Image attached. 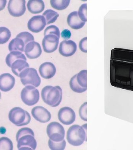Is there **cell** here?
I'll list each match as a JSON object with an SVG mask.
<instances>
[{
    "mask_svg": "<svg viewBox=\"0 0 133 150\" xmlns=\"http://www.w3.org/2000/svg\"><path fill=\"white\" fill-rule=\"evenodd\" d=\"M110 79L112 86L133 91V50L112 49Z\"/></svg>",
    "mask_w": 133,
    "mask_h": 150,
    "instance_id": "6da1fadb",
    "label": "cell"
},
{
    "mask_svg": "<svg viewBox=\"0 0 133 150\" xmlns=\"http://www.w3.org/2000/svg\"><path fill=\"white\" fill-rule=\"evenodd\" d=\"M16 141L18 150L36 149L37 142L34 138V133L28 127L20 129L16 134Z\"/></svg>",
    "mask_w": 133,
    "mask_h": 150,
    "instance_id": "7a4b0ae2",
    "label": "cell"
},
{
    "mask_svg": "<svg viewBox=\"0 0 133 150\" xmlns=\"http://www.w3.org/2000/svg\"><path fill=\"white\" fill-rule=\"evenodd\" d=\"M41 97L46 104L52 107H56L61 102L62 90L59 86H47L42 89Z\"/></svg>",
    "mask_w": 133,
    "mask_h": 150,
    "instance_id": "3957f363",
    "label": "cell"
},
{
    "mask_svg": "<svg viewBox=\"0 0 133 150\" xmlns=\"http://www.w3.org/2000/svg\"><path fill=\"white\" fill-rule=\"evenodd\" d=\"M66 139L69 144L74 146H79L87 140V124L80 126L74 125L69 129Z\"/></svg>",
    "mask_w": 133,
    "mask_h": 150,
    "instance_id": "277c9868",
    "label": "cell"
},
{
    "mask_svg": "<svg viewBox=\"0 0 133 150\" xmlns=\"http://www.w3.org/2000/svg\"><path fill=\"white\" fill-rule=\"evenodd\" d=\"M9 120L16 126L27 125L31 121V117L27 111L20 107L11 109L9 113Z\"/></svg>",
    "mask_w": 133,
    "mask_h": 150,
    "instance_id": "5b68a950",
    "label": "cell"
},
{
    "mask_svg": "<svg viewBox=\"0 0 133 150\" xmlns=\"http://www.w3.org/2000/svg\"><path fill=\"white\" fill-rule=\"evenodd\" d=\"M21 81L24 86H32L37 87L41 83V79L37 70L34 68H27L20 74Z\"/></svg>",
    "mask_w": 133,
    "mask_h": 150,
    "instance_id": "8992f818",
    "label": "cell"
},
{
    "mask_svg": "<svg viewBox=\"0 0 133 150\" xmlns=\"http://www.w3.org/2000/svg\"><path fill=\"white\" fill-rule=\"evenodd\" d=\"M39 92L38 90L32 86H27L21 93L22 101L26 105L32 106L37 104L39 99Z\"/></svg>",
    "mask_w": 133,
    "mask_h": 150,
    "instance_id": "52a82bcc",
    "label": "cell"
},
{
    "mask_svg": "<svg viewBox=\"0 0 133 150\" xmlns=\"http://www.w3.org/2000/svg\"><path fill=\"white\" fill-rule=\"evenodd\" d=\"M47 134L51 140L60 142L64 139L65 129L62 125L56 122L50 123L47 127Z\"/></svg>",
    "mask_w": 133,
    "mask_h": 150,
    "instance_id": "ba28073f",
    "label": "cell"
},
{
    "mask_svg": "<svg viewBox=\"0 0 133 150\" xmlns=\"http://www.w3.org/2000/svg\"><path fill=\"white\" fill-rule=\"evenodd\" d=\"M25 0H10L8 8L9 13L15 17H19L26 11Z\"/></svg>",
    "mask_w": 133,
    "mask_h": 150,
    "instance_id": "9c48e42d",
    "label": "cell"
},
{
    "mask_svg": "<svg viewBox=\"0 0 133 150\" xmlns=\"http://www.w3.org/2000/svg\"><path fill=\"white\" fill-rule=\"evenodd\" d=\"M58 118L60 121L65 125H70L75 120L76 114L72 108L64 107L59 110Z\"/></svg>",
    "mask_w": 133,
    "mask_h": 150,
    "instance_id": "30bf717a",
    "label": "cell"
},
{
    "mask_svg": "<svg viewBox=\"0 0 133 150\" xmlns=\"http://www.w3.org/2000/svg\"><path fill=\"white\" fill-rule=\"evenodd\" d=\"M46 25L44 16L37 15L32 17L28 22V28L32 32L38 33L41 31Z\"/></svg>",
    "mask_w": 133,
    "mask_h": 150,
    "instance_id": "8fae6325",
    "label": "cell"
},
{
    "mask_svg": "<svg viewBox=\"0 0 133 150\" xmlns=\"http://www.w3.org/2000/svg\"><path fill=\"white\" fill-rule=\"evenodd\" d=\"M59 41V38L56 35H46L42 41V45L44 51L50 53L55 51L58 48Z\"/></svg>",
    "mask_w": 133,
    "mask_h": 150,
    "instance_id": "7c38bea8",
    "label": "cell"
},
{
    "mask_svg": "<svg viewBox=\"0 0 133 150\" xmlns=\"http://www.w3.org/2000/svg\"><path fill=\"white\" fill-rule=\"evenodd\" d=\"M31 113L33 117L41 123L48 122L51 118L50 112L43 106L35 107L32 110Z\"/></svg>",
    "mask_w": 133,
    "mask_h": 150,
    "instance_id": "4fadbf2b",
    "label": "cell"
},
{
    "mask_svg": "<svg viewBox=\"0 0 133 150\" xmlns=\"http://www.w3.org/2000/svg\"><path fill=\"white\" fill-rule=\"evenodd\" d=\"M77 50V45L74 41H63L60 44L59 52L60 54L65 57H70L74 54Z\"/></svg>",
    "mask_w": 133,
    "mask_h": 150,
    "instance_id": "5bb4252c",
    "label": "cell"
},
{
    "mask_svg": "<svg viewBox=\"0 0 133 150\" xmlns=\"http://www.w3.org/2000/svg\"><path fill=\"white\" fill-rule=\"evenodd\" d=\"M42 52L40 45L34 41L28 43L24 49L25 55L30 59L38 58L41 54Z\"/></svg>",
    "mask_w": 133,
    "mask_h": 150,
    "instance_id": "9a60e30c",
    "label": "cell"
},
{
    "mask_svg": "<svg viewBox=\"0 0 133 150\" xmlns=\"http://www.w3.org/2000/svg\"><path fill=\"white\" fill-rule=\"evenodd\" d=\"M15 83V77L9 73H4L0 76V90L7 92L14 87Z\"/></svg>",
    "mask_w": 133,
    "mask_h": 150,
    "instance_id": "2e32d148",
    "label": "cell"
},
{
    "mask_svg": "<svg viewBox=\"0 0 133 150\" xmlns=\"http://www.w3.org/2000/svg\"><path fill=\"white\" fill-rule=\"evenodd\" d=\"M39 72L41 76L46 79L52 78L55 74L56 69L51 62H45L40 66Z\"/></svg>",
    "mask_w": 133,
    "mask_h": 150,
    "instance_id": "e0dca14e",
    "label": "cell"
},
{
    "mask_svg": "<svg viewBox=\"0 0 133 150\" xmlns=\"http://www.w3.org/2000/svg\"><path fill=\"white\" fill-rule=\"evenodd\" d=\"M68 24L72 29H79L85 25V22H83L79 17L78 11H73L69 14L67 18Z\"/></svg>",
    "mask_w": 133,
    "mask_h": 150,
    "instance_id": "ac0fdd59",
    "label": "cell"
},
{
    "mask_svg": "<svg viewBox=\"0 0 133 150\" xmlns=\"http://www.w3.org/2000/svg\"><path fill=\"white\" fill-rule=\"evenodd\" d=\"M27 7L28 10L33 14L41 13L45 8V4L42 0H29Z\"/></svg>",
    "mask_w": 133,
    "mask_h": 150,
    "instance_id": "d6986e66",
    "label": "cell"
},
{
    "mask_svg": "<svg viewBox=\"0 0 133 150\" xmlns=\"http://www.w3.org/2000/svg\"><path fill=\"white\" fill-rule=\"evenodd\" d=\"M13 72L19 77L20 74L25 69L29 68V63L23 59L16 60L12 64L11 67Z\"/></svg>",
    "mask_w": 133,
    "mask_h": 150,
    "instance_id": "ffe728a7",
    "label": "cell"
},
{
    "mask_svg": "<svg viewBox=\"0 0 133 150\" xmlns=\"http://www.w3.org/2000/svg\"><path fill=\"white\" fill-rule=\"evenodd\" d=\"M26 45L23 40L20 38L16 37L11 40L8 46L9 51H24Z\"/></svg>",
    "mask_w": 133,
    "mask_h": 150,
    "instance_id": "44dd1931",
    "label": "cell"
},
{
    "mask_svg": "<svg viewBox=\"0 0 133 150\" xmlns=\"http://www.w3.org/2000/svg\"><path fill=\"white\" fill-rule=\"evenodd\" d=\"M23 59L27 61V58L24 54L19 51H12L8 54L6 59L7 65L11 67L12 64L16 60Z\"/></svg>",
    "mask_w": 133,
    "mask_h": 150,
    "instance_id": "7402d4cb",
    "label": "cell"
},
{
    "mask_svg": "<svg viewBox=\"0 0 133 150\" xmlns=\"http://www.w3.org/2000/svg\"><path fill=\"white\" fill-rule=\"evenodd\" d=\"M43 16L45 18L46 24L53 23L55 22L59 16L58 13L52 9H48L45 11L43 14Z\"/></svg>",
    "mask_w": 133,
    "mask_h": 150,
    "instance_id": "603a6c76",
    "label": "cell"
},
{
    "mask_svg": "<svg viewBox=\"0 0 133 150\" xmlns=\"http://www.w3.org/2000/svg\"><path fill=\"white\" fill-rule=\"evenodd\" d=\"M70 2V0H51L50 4L54 9L62 10L66 9Z\"/></svg>",
    "mask_w": 133,
    "mask_h": 150,
    "instance_id": "cb8c5ba5",
    "label": "cell"
},
{
    "mask_svg": "<svg viewBox=\"0 0 133 150\" xmlns=\"http://www.w3.org/2000/svg\"><path fill=\"white\" fill-rule=\"evenodd\" d=\"M87 70H81L77 74V83L80 87L85 88H87Z\"/></svg>",
    "mask_w": 133,
    "mask_h": 150,
    "instance_id": "d4e9b609",
    "label": "cell"
},
{
    "mask_svg": "<svg viewBox=\"0 0 133 150\" xmlns=\"http://www.w3.org/2000/svg\"><path fill=\"white\" fill-rule=\"evenodd\" d=\"M11 36V33L6 27H0V44H4L8 42Z\"/></svg>",
    "mask_w": 133,
    "mask_h": 150,
    "instance_id": "484cf974",
    "label": "cell"
},
{
    "mask_svg": "<svg viewBox=\"0 0 133 150\" xmlns=\"http://www.w3.org/2000/svg\"><path fill=\"white\" fill-rule=\"evenodd\" d=\"M77 74L71 78L70 81V86L72 91L78 93H82L87 90V88H85L80 87L77 83L76 81Z\"/></svg>",
    "mask_w": 133,
    "mask_h": 150,
    "instance_id": "4316f807",
    "label": "cell"
},
{
    "mask_svg": "<svg viewBox=\"0 0 133 150\" xmlns=\"http://www.w3.org/2000/svg\"><path fill=\"white\" fill-rule=\"evenodd\" d=\"M13 145L12 142L7 137L0 138V150H13Z\"/></svg>",
    "mask_w": 133,
    "mask_h": 150,
    "instance_id": "83f0119b",
    "label": "cell"
},
{
    "mask_svg": "<svg viewBox=\"0 0 133 150\" xmlns=\"http://www.w3.org/2000/svg\"><path fill=\"white\" fill-rule=\"evenodd\" d=\"M66 142L65 139L60 142H55L50 139L48 141V145L52 150H64L66 146Z\"/></svg>",
    "mask_w": 133,
    "mask_h": 150,
    "instance_id": "f1b7e54d",
    "label": "cell"
},
{
    "mask_svg": "<svg viewBox=\"0 0 133 150\" xmlns=\"http://www.w3.org/2000/svg\"><path fill=\"white\" fill-rule=\"evenodd\" d=\"M48 35H54L57 36L58 38H60V31L57 26L51 25L48 27L44 31V36Z\"/></svg>",
    "mask_w": 133,
    "mask_h": 150,
    "instance_id": "f546056e",
    "label": "cell"
},
{
    "mask_svg": "<svg viewBox=\"0 0 133 150\" xmlns=\"http://www.w3.org/2000/svg\"><path fill=\"white\" fill-rule=\"evenodd\" d=\"M16 37L22 39L25 43L26 45L28 43L34 40V36L28 32H23L20 33L16 36Z\"/></svg>",
    "mask_w": 133,
    "mask_h": 150,
    "instance_id": "4dcf8cb0",
    "label": "cell"
},
{
    "mask_svg": "<svg viewBox=\"0 0 133 150\" xmlns=\"http://www.w3.org/2000/svg\"><path fill=\"white\" fill-rule=\"evenodd\" d=\"M79 17L84 22L87 21V4H84L80 6L78 11Z\"/></svg>",
    "mask_w": 133,
    "mask_h": 150,
    "instance_id": "1f68e13d",
    "label": "cell"
},
{
    "mask_svg": "<svg viewBox=\"0 0 133 150\" xmlns=\"http://www.w3.org/2000/svg\"><path fill=\"white\" fill-rule=\"evenodd\" d=\"M79 116L83 120L87 121V102L84 103L80 107L79 110Z\"/></svg>",
    "mask_w": 133,
    "mask_h": 150,
    "instance_id": "d6a6232c",
    "label": "cell"
},
{
    "mask_svg": "<svg viewBox=\"0 0 133 150\" xmlns=\"http://www.w3.org/2000/svg\"><path fill=\"white\" fill-rule=\"evenodd\" d=\"M87 37L84 38L80 41L79 43V49L83 52L87 53Z\"/></svg>",
    "mask_w": 133,
    "mask_h": 150,
    "instance_id": "836d02e7",
    "label": "cell"
},
{
    "mask_svg": "<svg viewBox=\"0 0 133 150\" xmlns=\"http://www.w3.org/2000/svg\"><path fill=\"white\" fill-rule=\"evenodd\" d=\"M61 35L63 39L66 40L69 39L71 38V31L68 29H64L62 31Z\"/></svg>",
    "mask_w": 133,
    "mask_h": 150,
    "instance_id": "e575fe53",
    "label": "cell"
},
{
    "mask_svg": "<svg viewBox=\"0 0 133 150\" xmlns=\"http://www.w3.org/2000/svg\"><path fill=\"white\" fill-rule=\"evenodd\" d=\"M6 2V0H0V11L4 9Z\"/></svg>",
    "mask_w": 133,
    "mask_h": 150,
    "instance_id": "d590c367",
    "label": "cell"
},
{
    "mask_svg": "<svg viewBox=\"0 0 133 150\" xmlns=\"http://www.w3.org/2000/svg\"><path fill=\"white\" fill-rule=\"evenodd\" d=\"M1 93L0 92V99H1Z\"/></svg>",
    "mask_w": 133,
    "mask_h": 150,
    "instance_id": "8d00e7d4",
    "label": "cell"
}]
</instances>
